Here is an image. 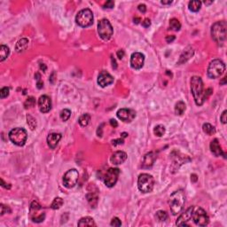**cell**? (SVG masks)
<instances>
[{"instance_id":"1","label":"cell","mask_w":227,"mask_h":227,"mask_svg":"<svg viewBox=\"0 0 227 227\" xmlns=\"http://www.w3.org/2000/svg\"><path fill=\"white\" fill-rule=\"evenodd\" d=\"M191 92L194 96L195 104L197 106L203 105L204 101L208 98L202 78L200 76H193L191 79Z\"/></svg>"},{"instance_id":"2","label":"cell","mask_w":227,"mask_h":227,"mask_svg":"<svg viewBox=\"0 0 227 227\" xmlns=\"http://www.w3.org/2000/svg\"><path fill=\"white\" fill-rule=\"evenodd\" d=\"M185 202V194L183 190H177L171 194L168 200V205L172 215L177 216V214H179L184 208Z\"/></svg>"},{"instance_id":"3","label":"cell","mask_w":227,"mask_h":227,"mask_svg":"<svg viewBox=\"0 0 227 227\" xmlns=\"http://www.w3.org/2000/svg\"><path fill=\"white\" fill-rule=\"evenodd\" d=\"M226 22L217 21L211 27V36L218 45H223L226 40Z\"/></svg>"},{"instance_id":"4","label":"cell","mask_w":227,"mask_h":227,"mask_svg":"<svg viewBox=\"0 0 227 227\" xmlns=\"http://www.w3.org/2000/svg\"><path fill=\"white\" fill-rule=\"evenodd\" d=\"M154 186V179L151 175L143 173L138 178V187L143 194H147L153 191Z\"/></svg>"},{"instance_id":"5","label":"cell","mask_w":227,"mask_h":227,"mask_svg":"<svg viewBox=\"0 0 227 227\" xmlns=\"http://www.w3.org/2000/svg\"><path fill=\"white\" fill-rule=\"evenodd\" d=\"M9 138L10 140L16 146H24L28 138L27 131L23 128H14L9 132Z\"/></svg>"},{"instance_id":"6","label":"cell","mask_w":227,"mask_h":227,"mask_svg":"<svg viewBox=\"0 0 227 227\" xmlns=\"http://www.w3.org/2000/svg\"><path fill=\"white\" fill-rule=\"evenodd\" d=\"M225 71V65L220 59H213L208 67V76L216 79L222 76Z\"/></svg>"},{"instance_id":"7","label":"cell","mask_w":227,"mask_h":227,"mask_svg":"<svg viewBox=\"0 0 227 227\" xmlns=\"http://www.w3.org/2000/svg\"><path fill=\"white\" fill-rule=\"evenodd\" d=\"M76 22L83 28H87L93 25V12L88 8L83 9L76 16Z\"/></svg>"},{"instance_id":"8","label":"cell","mask_w":227,"mask_h":227,"mask_svg":"<svg viewBox=\"0 0 227 227\" xmlns=\"http://www.w3.org/2000/svg\"><path fill=\"white\" fill-rule=\"evenodd\" d=\"M98 33H99V36L105 41L109 40L112 37L114 29L108 20L102 19L101 21H100L98 24Z\"/></svg>"},{"instance_id":"9","label":"cell","mask_w":227,"mask_h":227,"mask_svg":"<svg viewBox=\"0 0 227 227\" xmlns=\"http://www.w3.org/2000/svg\"><path fill=\"white\" fill-rule=\"evenodd\" d=\"M192 219L194 220V224L198 226H206L210 223V218L206 211L200 207H194Z\"/></svg>"},{"instance_id":"10","label":"cell","mask_w":227,"mask_h":227,"mask_svg":"<svg viewBox=\"0 0 227 227\" xmlns=\"http://www.w3.org/2000/svg\"><path fill=\"white\" fill-rule=\"evenodd\" d=\"M29 218L35 223H41L45 218V214L43 210L41 205L36 201L32 202L30 204Z\"/></svg>"},{"instance_id":"11","label":"cell","mask_w":227,"mask_h":227,"mask_svg":"<svg viewBox=\"0 0 227 227\" xmlns=\"http://www.w3.org/2000/svg\"><path fill=\"white\" fill-rule=\"evenodd\" d=\"M78 177H79V174L76 169L75 168L69 169L65 173L63 177V184L67 188H72L76 185L78 181Z\"/></svg>"},{"instance_id":"12","label":"cell","mask_w":227,"mask_h":227,"mask_svg":"<svg viewBox=\"0 0 227 227\" xmlns=\"http://www.w3.org/2000/svg\"><path fill=\"white\" fill-rule=\"evenodd\" d=\"M119 174H120V170L117 168H110L105 177H104V182H105V185H107L108 187H113L115 186L116 182L118 180V177H119Z\"/></svg>"},{"instance_id":"13","label":"cell","mask_w":227,"mask_h":227,"mask_svg":"<svg viewBox=\"0 0 227 227\" xmlns=\"http://www.w3.org/2000/svg\"><path fill=\"white\" fill-rule=\"evenodd\" d=\"M117 117L125 123H131L136 117V112L129 108H122L117 111Z\"/></svg>"},{"instance_id":"14","label":"cell","mask_w":227,"mask_h":227,"mask_svg":"<svg viewBox=\"0 0 227 227\" xmlns=\"http://www.w3.org/2000/svg\"><path fill=\"white\" fill-rule=\"evenodd\" d=\"M145 56L141 52H134L131 57V66L134 69H140L144 66Z\"/></svg>"},{"instance_id":"15","label":"cell","mask_w":227,"mask_h":227,"mask_svg":"<svg viewBox=\"0 0 227 227\" xmlns=\"http://www.w3.org/2000/svg\"><path fill=\"white\" fill-rule=\"evenodd\" d=\"M194 206L188 208L185 212H184L182 215L179 216V218H177L176 225L178 226H186L188 225V222L190 220H192V214H193V210H194Z\"/></svg>"},{"instance_id":"16","label":"cell","mask_w":227,"mask_h":227,"mask_svg":"<svg viewBox=\"0 0 227 227\" xmlns=\"http://www.w3.org/2000/svg\"><path fill=\"white\" fill-rule=\"evenodd\" d=\"M114 83V77L110 75L108 72L103 70L99 74L98 76V84L101 87H107Z\"/></svg>"},{"instance_id":"17","label":"cell","mask_w":227,"mask_h":227,"mask_svg":"<svg viewBox=\"0 0 227 227\" xmlns=\"http://www.w3.org/2000/svg\"><path fill=\"white\" fill-rule=\"evenodd\" d=\"M38 108L40 112L44 114L48 113L51 108V100L50 98L46 95L41 96L38 100Z\"/></svg>"},{"instance_id":"18","label":"cell","mask_w":227,"mask_h":227,"mask_svg":"<svg viewBox=\"0 0 227 227\" xmlns=\"http://www.w3.org/2000/svg\"><path fill=\"white\" fill-rule=\"evenodd\" d=\"M127 159V153L123 151H116L115 152L111 158H110V161L113 164L115 165H119V164H122Z\"/></svg>"},{"instance_id":"19","label":"cell","mask_w":227,"mask_h":227,"mask_svg":"<svg viewBox=\"0 0 227 227\" xmlns=\"http://www.w3.org/2000/svg\"><path fill=\"white\" fill-rule=\"evenodd\" d=\"M157 158V155L154 152H150V153H147L145 157H144L143 162H142V168H151L152 166L153 165L154 161Z\"/></svg>"},{"instance_id":"20","label":"cell","mask_w":227,"mask_h":227,"mask_svg":"<svg viewBox=\"0 0 227 227\" xmlns=\"http://www.w3.org/2000/svg\"><path fill=\"white\" fill-rule=\"evenodd\" d=\"M210 151L211 153L216 156V157H218V156H221V155H224L225 158H226V153H224L220 145H219L218 140L217 138L213 139L210 142Z\"/></svg>"},{"instance_id":"21","label":"cell","mask_w":227,"mask_h":227,"mask_svg":"<svg viewBox=\"0 0 227 227\" xmlns=\"http://www.w3.org/2000/svg\"><path fill=\"white\" fill-rule=\"evenodd\" d=\"M61 139V134L59 133H51L47 137V144L51 149L56 148L59 140Z\"/></svg>"},{"instance_id":"22","label":"cell","mask_w":227,"mask_h":227,"mask_svg":"<svg viewBox=\"0 0 227 227\" xmlns=\"http://www.w3.org/2000/svg\"><path fill=\"white\" fill-rule=\"evenodd\" d=\"M193 55H194V49L191 46H188L181 54L179 60H178V64H183L186 62L191 57H193Z\"/></svg>"},{"instance_id":"23","label":"cell","mask_w":227,"mask_h":227,"mask_svg":"<svg viewBox=\"0 0 227 227\" xmlns=\"http://www.w3.org/2000/svg\"><path fill=\"white\" fill-rule=\"evenodd\" d=\"M28 40L27 38H21L17 42L15 50L17 52H22L28 48Z\"/></svg>"},{"instance_id":"24","label":"cell","mask_w":227,"mask_h":227,"mask_svg":"<svg viewBox=\"0 0 227 227\" xmlns=\"http://www.w3.org/2000/svg\"><path fill=\"white\" fill-rule=\"evenodd\" d=\"M78 226H96V224L94 222V220L90 217H85L79 220L78 222Z\"/></svg>"},{"instance_id":"25","label":"cell","mask_w":227,"mask_h":227,"mask_svg":"<svg viewBox=\"0 0 227 227\" xmlns=\"http://www.w3.org/2000/svg\"><path fill=\"white\" fill-rule=\"evenodd\" d=\"M202 7V2L201 1H197V0H194V1H190L189 4H188V8L190 11L192 12H198L200 11V9Z\"/></svg>"},{"instance_id":"26","label":"cell","mask_w":227,"mask_h":227,"mask_svg":"<svg viewBox=\"0 0 227 227\" xmlns=\"http://www.w3.org/2000/svg\"><path fill=\"white\" fill-rule=\"evenodd\" d=\"M86 198H87V201L89 202L90 205L95 208L98 204V195L97 194H94V193H89V194L86 195Z\"/></svg>"},{"instance_id":"27","label":"cell","mask_w":227,"mask_h":227,"mask_svg":"<svg viewBox=\"0 0 227 227\" xmlns=\"http://www.w3.org/2000/svg\"><path fill=\"white\" fill-rule=\"evenodd\" d=\"M185 108L186 107H185V103L183 101H178L175 106V113L178 115H182L185 113Z\"/></svg>"},{"instance_id":"28","label":"cell","mask_w":227,"mask_h":227,"mask_svg":"<svg viewBox=\"0 0 227 227\" xmlns=\"http://www.w3.org/2000/svg\"><path fill=\"white\" fill-rule=\"evenodd\" d=\"M90 121H91V115L89 114H84L82 115L78 122H79V124L82 127H85L87 126L89 123H90Z\"/></svg>"},{"instance_id":"29","label":"cell","mask_w":227,"mask_h":227,"mask_svg":"<svg viewBox=\"0 0 227 227\" xmlns=\"http://www.w3.org/2000/svg\"><path fill=\"white\" fill-rule=\"evenodd\" d=\"M10 50L6 45L2 44L0 46V61H4L5 59L8 57Z\"/></svg>"},{"instance_id":"30","label":"cell","mask_w":227,"mask_h":227,"mask_svg":"<svg viewBox=\"0 0 227 227\" xmlns=\"http://www.w3.org/2000/svg\"><path fill=\"white\" fill-rule=\"evenodd\" d=\"M202 130H203L204 133H206L207 135H210V136L215 134V132H216L215 127L212 126L210 123H204L203 126H202Z\"/></svg>"},{"instance_id":"31","label":"cell","mask_w":227,"mask_h":227,"mask_svg":"<svg viewBox=\"0 0 227 227\" xmlns=\"http://www.w3.org/2000/svg\"><path fill=\"white\" fill-rule=\"evenodd\" d=\"M63 200L60 198V197H57V198H55L54 200H53V202L51 203V208L52 209V210H59L61 208V206L63 205Z\"/></svg>"},{"instance_id":"32","label":"cell","mask_w":227,"mask_h":227,"mask_svg":"<svg viewBox=\"0 0 227 227\" xmlns=\"http://www.w3.org/2000/svg\"><path fill=\"white\" fill-rule=\"evenodd\" d=\"M168 213L166 212V211H163V210H159L156 212V214H155V218L157 219L158 221H160V222H164V221H166L167 219H168Z\"/></svg>"},{"instance_id":"33","label":"cell","mask_w":227,"mask_h":227,"mask_svg":"<svg viewBox=\"0 0 227 227\" xmlns=\"http://www.w3.org/2000/svg\"><path fill=\"white\" fill-rule=\"evenodd\" d=\"M169 26H170V28H172L175 31H178L181 28V24L179 21L176 18H173L169 21Z\"/></svg>"},{"instance_id":"34","label":"cell","mask_w":227,"mask_h":227,"mask_svg":"<svg viewBox=\"0 0 227 227\" xmlns=\"http://www.w3.org/2000/svg\"><path fill=\"white\" fill-rule=\"evenodd\" d=\"M70 115H71V111L69 109H67V108L61 110L60 113H59V117H60V119L63 122L67 121L69 119V117H70Z\"/></svg>"},{"instance_id":"35","label":"cell","mask_w":227,"mask_h":227,"mask_svg":"<svg viewBox=\"0 0 227 227\" xmlns=\"http://www.w3.org/2000/svg\"><path fill=\"white\" fill-rule=\"evenodd\" d=\"M27 123L30 128V130L34 131L36 128V120L30 115H27Z\"/></svg>"},{"instance_id":"36","label":"cell","mask_w":227,"mask_h":227,"mask_svg":"<svg viewBox=\"0 0 227 227\" xmlns=\"http://www.w3.org/2000/svg\"><path fill=\"white\" fill-rule=\"evenodd\" d=\"M165 131H166V130H165V127L163 126V125H157V126L154 127V129H153V133L156 135L157 137H161V136H163L164 133H165Z\"/></svg>"},{"instance_id":"37","label":"cell","mask_w":227,"mask_h":227,"mask_svg":"<svg viewBox=\"0 0 227 227\" xmlns=\"http://www.w3.org/2000/svg\"><path fill=\"white\" fill-rule=\"evenodd\" d=\"M35 104H36L35 98L34 97H28L25 100V102H24V107H25L26 109L31 108H33L34 106H35Z\"/></svg>"},{"instance_id":"38","label":"cell","mask_w":227,"mask_h":227,"mask_svg":"<svg viewBox=\"0 0 227 227\" xmlns=\"http://www.w3.org/2000/svg\"><path fill=\"white\" fill-rule=\"evenodd\" d=\"M9 92H10V89L8 87H3L0 90V98L1 99H5V98L8 97Z\"/></svg>"},{"instance_id":"39","label":"cell","mask_w":227,"mask_h":227,"mask_svg":"<svg viewBox=\"0 0 227 227\" xmlns=\"http://www.w3.org/2000/svg\"><path fill=\"white\" fill-rule=\"evenodd\" d=\"M110 225H111L112 226L119 227L122 225V222H121V220L118 218H114L111 220Z\"/></svg>"},{"instance_id":"40","label":"cell","mask_w":227,"mask_h":227,"mask_svg":"<svg viewBox=\"0 0 227 227\" xmlns=\"http://www.w3.org/2000/svg\"><path fill=\"white\" fill-rule=\"evenodd\" d=\"M104 8H108V9H112L114 6H115V2L112 1V0H109V1H107L105 4H104Z\"/></svg>"},{"instance_id":"41","label":"cell","mask_w":227,"mask_h":227,"mask_svg":"<svg viewBox=\"0 0 227 227\" xmlns=\"http://www.w3.org/2000/svg\"><path fill=\"white\" fill-rule=\"evenodd\" d=\"M220 120H221V122L224 123V124H225L227 123V111L226 110H225L223 113H222V115H221V116H220Z\"/></svg>"},{"instance_id":"42","label":"cell","mask_w":227,"mask_h":227,"mask_svg":"<svg viewBox=\"0 0 227 227\" xmlns=\"http://www.w3.org/2000/svg\"><path fill=\"white\" fill-rule=\"evenodd\" d=\"M7 212H11V210L9 209L8 207H6V206H5L4 204H1V216H3L4 214H6V213H7Z\"/></svg>"},{"instance_id":"43","label":"cell","mask_w":227,"mask_h":227,"mask_svg":"<svg viewBox=\"0 0 227 227\" xmlns=\"http://www.w3.org/2000/svg\"><path fill=\"white\" fill-rule=\"evenodd\" d=\"M124 143V140L122 139V138H118V139H115L112 141V145L113 146H117V145H123Z\"/></svg>"},{"instance_id":"44","label":"cell","mask_w":227,"mask_h":227,"mask_svg":"<svg viewBox=\"0 0 227 227\" xmlns=\"http://www.w3.org/2000/svg\"><path fill=\"white\" fill-rule=\"evenodd\" d=\"M150 25H151V21L149 19H145L142 21V26L145 28H148Z\"/></svg>"},{"instance_id":"45","label":"cell","mask_w":227,"mask_h":227,"mask_svg":"<svg viewBox=\"0 0 227 227\" xmlns=\"http://www.w3.org/2000/svg\"><path fill=\"white\" fill-rule=\"evenodd\" d=\"M138 9L139 12H141V13H145L146 12V5H143V4H142V5H139Z\"/></svg>"},{"instance_id":"46","label":"cell","mask_w":227,"mask_h":227,"mask_svg":"<svg viewBox=\"0 0 227 227\" xmlns=\"http://www.w3.org/2000/svg\"><path fill=\"white\" fill-rule=\"evenodd\" d=\"M175 36H166V42L168 43V44H170V43H172L174 40H175Z\"/></svg>"},{"instance_id":"47","label":"cell","mask_w":227,"mask_h":227,"mask_svg":"<svg viewBox=\"0 0 227 227\" xmlns=\"http://www.w3.org/2000/svg\"><path fill=\"white\" fill-rule=\"evenodd\" d=\"M110 125L112 127H114V128H116L118 126V123L116 120H115V119H111L110 120Z\"/></svg>"},{"instance_id":"48","label":"cell","mask_w":227,"mask_h":227,"mask_svg":"<svg viewBox=\"0 0 227 227\" xmlns=\"http://www.w3.org/2000/svg\"><path fill=\"white\" fill-rule=\"evenodd\" d=\"M117 57L119 58L120 59H122L123 58V56H124V51L123 50H119L117 51Z\"/></svg>"},{"instance_id":"49","label":"cell","mask_w":227,"mask_h":227,"mask_svg":"<svg viewBox=\"0 0 227 227\" xmlns=\"http://www.w3.org/2000/svg\"><path fill=\"white\" fill-rule=\"evenodd\" d=\"M55 76H56V73H55V71H53L50 76V82L51 84H54V82H55Z\"/></svg>"},{"instance_id":"50","label":"cell","mask_w":227,"mask_h":227,"mask_svg":"<svg viewBox=\"0 0 227 227\" xmlns=\"http://www.w3.org/2000/svg\"><path fill=\"white\" fill-rule=\"evenodd\" d=\"M111 61H112V67L114 69H116V67H117V64H116V61H115V58L112 56L111 57Z\"/></svg>"},{"instance_id":"51","label":"cell","mask_w":227,"mask_h":227,"mask_svg":"<svg viewBox=\"0 0 227 227\" xmlns=\"http://www.w3.org/2000/svg\"><path fill=\"white\" fill-rule=\"evenodd\" d=\"M191 180H192V182H197V180H198V177H197V175L196 174H192L191 175Z\"/></svg>"},{"instance_id":"52","label":"cell","mask_w":227,"mask_h":227,"mask_svg":"<svg viewBox=\"0 0 227 227\" xmlns=\"http://www.w3.org/2000/svg\"><path fill=\"white\" fill-rule=\"evenodd\" d=\"M1 182H2V186H3V187H5V188H6V189H10V188H11V185H6L7 184L5 183L4 179H1Z\"/></svg>"},{"instance_id":"53","label":"cell","mask_w":227,"mask_h":227,"mask_svg":"<svg viewBox=\"0 0 227 227\" xmlns=\"http://www.w3.org/2000/svg\"><path fill=\"white\" fill-rule=\"evenodd\" d=\"M40 69L42 70L43 72H45V71H46V69H47L46 65H45L44 63H41V64H40Z\"/></svg>"},{"instance_id":"54","label":"cell","mask_w":227,"mask_h":227,"mask_svg":"<svg viewBox=\"0 0 227 227\" xmlns=\"http://www.w3.org/2000/svg\"><path fill=\"white\" fill-rule=\"evenodd\" d=\"M102 126H103V124H101L100 126L99 127L98 131H97V134H98L99 137H101V136H102Z\"/></svg>"},{"instance_id":"55","label":"cell","mask_w":227,"mask_h":227,"mask_svg":"<svg viewBox=\"0 0 227 227\" xmlns=\"http://www.w3.org/2000/svg\"><path fill=\"white\" fill-rule=\"evenodd\" d=\"M36 86H37V88L38 89H42L43 86H44V84H43V82L41 80H39V81H37V84H36Z\"/></svg>"},{"instance_id":"56","label":"cell","mask_w":227,"mask_h":227,"mask_svg":"<svg viewBox=\"0 0 227 227\" xmlns=\"http://www.w3.org/2000/svg\"><path fill=\"white\" fill-rule=\"evenodd\" d=\"M161 3L162 5H170V4H172V1H171V0H168V1H163V0H162Z\"/></svg>"},{"instance_id":"57","label":"cell","mask_w":227,"mask_h":227,"mask_svg":"<svg viewBox=\"0 0 227 227\" xmlns=\"http://www.w3.org/2000/svg\"><path fill=\"white\" fill-rule=\"evenodd\" d=\"M35 78H36L37 81L41 80V75H40L39 73H36V74H35Z\"/></svg>"},{"instance_id":"58","label":"cell","mask_w":227,"mask_h":227,"mask_svg":"<svg viewBox=\"0 0 227 227\" xmlns=\"http://www.w3.org/2000/svg\"><path fill=\"white\" fill-rule=\"evenodd\" d=\"M139 21H140V18H135L134 19V23H136V24H138V23H139Z\"/></svg>"},{"instance_id":"59","label":"cell","mask_w":227,"mask_h":227,"mask_svg":"<svg viewBox=\"0 0 227 227\" xmlns=\"http://www.w3.org/2000/svg\"><path fill=\"white\" fill-rule=\"evenodd\" d=\"M206 6H209V5H211L212 3H213V1H204L203 2Z\"/></svg>"},{"instance_id":"60","label":"cell","mask_w":227,"mask_h":227,"mask_svg":"<svg viewBox=\"0 0 227 227\" xmlns=\"http://www.w3.org/2000/svg\"><path fill=\"white\" fill-rule=\"evenodd\" d=\"M225 82H226V77H224V79H223V81L221 82V84H225Z\"/></svg>"},{"instance_id":"61","label":"cell","mask_w":227,"mask_h":227,"mask_svg":"<svg viewBox=\"0 0 227 227\" xmlns=\"http://www.w3.org/2000/svg\"><path fill=\"white\" fill-rule=\"evenodd\" d=\"M122 136H123V138H125V137H127V136H128V134H127V133H125V132H123V133H122Z\"/></svg>"}]
</instances>
